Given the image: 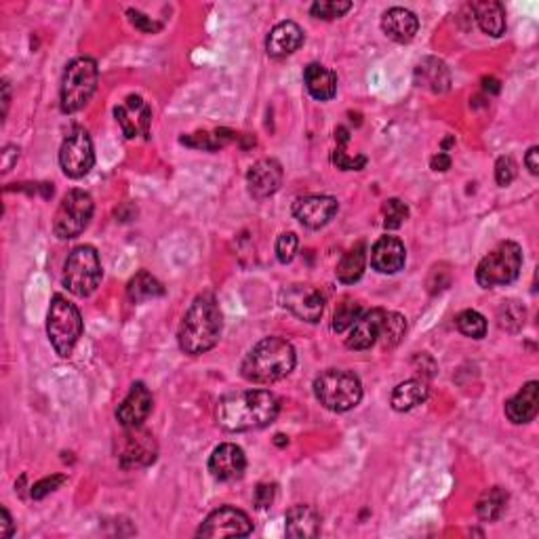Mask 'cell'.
<instances>
[{"mask_svg":"<svg viewBox=\"0 0 539 539\" xmlns=\"http://www.w3.org/2000/svg\"><path fill=\"white\" fill-rule=\"evenodd\" d=\"M9 103H11V89L7 80H3V117H7Z\"/></svg>","mask_w":539,"mask_h":539,"instance_id":"obj_49","label":"cell"},{"mask_svg":"<svg viewBox=\"0 0 539 539\" xmlns=\"http://www.w3.org/2000/svg\"><path fill=\"white\" fill-rule=\"evenodd\" d=\"M334 165L342 171H360L366 165V158L365 157L350 158L343 148H337V150L334 152Z\"/></svg>","mask_w":539,"mask_h":539,"instance_id":"obj_42","label":"cell"},{"mask_svg":"<svg viewBox=\"0 0 539 539\" xmlns=\"http://www.w3.org/2000/svg\"><path fill=\"white\" fill-rule=\"evenodd\" d=\"M365 266H366V246L365 243H358L342 257L340 263H337L335 274L337 278H340V283L354 285L357 280L363 278Z\"/></svg>","mask_w":539,"mask_h":539,"instance_id":"obj_28","label":"cell"},{"mask_svg":"<svg viewBox=\"0 0 539 539\" xmlns=\"http://www.w3.org/2000/svg\"><path fill=\"white\" fill-rule=\"evenodd\" d=\"M127 15H129L131 24H133L137 28V30H141V32H146V34H154V32H158L160 28H163V24H160V21L154 20V17L143 15L141 11L129 9Z\"/></svg>","mask_w":539,"mask_h":539,"instance_id":"obj_41","label":"cell"},{"mask_svg":"<svg viewBox=\"0 0 539 539\" xmlns=\"http://www.w3.org/2000/svg\"><path fill=\"white\" fill-rule=\"evenodd\" d=\"M283 177V165L278 160L261 158L246 173V190L255 200H263L280 190Z\"/></svg>","mask_w":539,"mask_h":539,"instance_id":"obj_14","label":"cell"},{"mask_svg":"<svg viewBox=\"0 0 539 539\" xmlns=\"http://www.w3.org/2000/svg\"><path fill=\"white\" fill-rule=\"evenodd\" d=\"M352 9V3L350 0H318L310 7V15L317 17V20H337V17L346 15L348 11Z\"/></svg>","mask_w":539,"mask_h":539,"instance_id":"obj_36","label":"cell"},{"mask_svg":"<svg viewBox=\"0 0 539 539\" xmlns=\"http://www.w3.org/2000/svg\"><path fill=\"white\" fill-rule=\"evenodd\" d=\"M430 167H432L434 171H440V173H443V171H449L451 169V158L446 157V154L438 152L437 157H432V160H430Z\"/></svg>","mask_w":539,"mask_h":539,"instance_id":"obj_47","label":"cell"},{"mask_svg":"<svg viewBox=\"0 0 539 539\" xmlns=\"http://www.w3.org/2000/svg\"><path fill=\"white\" fill-rule=\"evenodd\" d=\"M152 405V392L146 388V383L135 382L129 390L127 398H125L117 409V420L125 430L141 426V423L148 420V415H150Z\"/></svg>","mask_w":539,"mask_h":539,"instance_id":"obj_16","label":"cell"},{"mask_svg":"<svg viewBox=\"0 0 539 539\" xmlns=\"http://www.w3.org/2000/svg\"><path fill=\"white\" fill-rule=\"evenodd\" d=\"M406 334V320L403 314L398 312H386V317L382 320V329H380V337L377 340L382 342L383 348H394L398 346L400 340H403Z\"/></svg>","mask_w":539,"mask_h":539,"instance_id":"obj_31","label":"cell"},{"mask_svg":"<svg viewBox=\"0 0 539 539\" xmlns=\"http://www.w3.org/2000/svg\"><path fill=\"white\" fill-rule=\"evenodd\" d=\"M11 535H13V519L7 508H0V537L9 539Z\"/></svg>","mask_w":539,"mask_h":539,"instance_id":"obj_46","label":"cell"},{"mask_svg":"<svg viewBox=\"0 0 539 539\" xmlns=\"http://www.w3.org/2000/svg\"><path fill=\"white\" fill-rule=\"evenodd\" d=\"M278 398L268 390H246L223 397L217 403L215 420L228 432H249L266 428L278 417Z\"/></svg>","mask_w":539,"mask_h":539,"instance_id":"obj_1","label":"cell"},{"mask_svg":"<svg viewBox=\"0 0 539 539\" xmlns=\"http://www.w3.org/2000/svg\"><path fill=\"white\" fill-rule=\"evenodd\" d=\"M539 409V383L529 382L506 403V417L516 426L535 420Z\"/></svg>","mask_w":539,"mask_h":539,"instance_id":"obj_22","label":"cell"},{"mask_svg":"<svg viewBox=\"0 0 539 539\" xmlns=\"http://www.w3.org/2000/svg\"><path fill=\"white\" fill-rule=\"evenodd\" d=\"M303 83H306L308 93L318 101L334 100L337 93V76L334 70L323 64H310L303 72Z\"/></svg>","mask_w":539,"mask_h":539,"instance_id":"obj_25","label":"cell"},{"mask_svg":"<svg viewBox=\"0 0 539 539\" xmlns=\"http://www.w3.org/2000/svg\"><path fill=\"white\" fill-rule=\"evenodd\" d=\"M415 83L432 93H446L451 87V72L438 57H423L415 68Z\"/></svg>","mask_w":539,"mask_h":539,"instance_id":"obj_23","label":"cell"},{"mask_svg":"<svg viewBox=\"0 0 539 539\" xmlns=\"http://www.w3.org/2000/svg\"><path fill=\"white\" fill-rule=\"evenodd\" d=\"M60 165L61 171L70 180H80V177H84L93 169L95 150L87 129L74 127L70 131V135L66 137L60 148Z\"/></svg>","mask_w":539,"mask_h":539,"instance_id":"obj_10","label":"cell"},{"mask_svg":"<svg viewBox=\"0 0 539 539\" xmlns=\"http://www.w3.org/2000/svg\"><path fill=\"white\" fill-rule=\"evenodd\" d=\"M314 397L325 409L346 413L363 398V383L350 371L326 369L314 380Z\"/></svg>","mask_w":539,"mask_h":539,"instance_id":"obj_4","label":"cell"},{"mask_svg":"<svg viewBox=\"0 0 539 539\" xmlns=\"http://www.w3.org/2000/svg\"><path fill=\"white\" fill-rule=\"evenodd\" d=\"M483 87L485 91H491V93H500V80L495 78H483Z\"/></svg>","mask_w":539,"mask_h":539,"instance_id":"obj_50","label":"cell"},{"mask_svg":"<svg viewBox=\"0 0 539 539\" xmlns=\"http://www.w3.org/2000/svg\"><path fill=\"white\" fill-rule=\"evenodd\" d=\"M516 177V163L512 157H500L495 163V180L502 188L510 186Z\"/></svg>","mask_w":539,"mask_h":539,"instance_id":"obj_40","label":"cell"},{"mask_svg":"<svg viewBox=\"0 0 539 539\" xmlns=\"http://www.w3.org/2000/svg\"><path fill=\"white\" fill-rule=\"evenodd\" d=\"M114 117H117L118 125H120V127H123V133H125V137H127V140H133V137L137 133H140V129L135 127V123H131V118H129V114H127V108H125V106H117V108H114Z\"/></svg>","mask_w":539,"mask_h":539,"instance_id":"obj_44","label":"cell"},{"mask_svg":"<svg viewBox=\"0 0 539 539\" xmlns=\"http://www.w3.org/2000/svg\"><path fill=\"white\" fill-rule=\"evenodd\" d=\"M382 30L388 38H392L394 43L405 44L415 38L417 30H420V20H417V15L409 9L392 7L382 17Z\"/></svg>","mask_w":539,"mask_h":539,"instance_id":"obj_21","label":"cell"},{"mask_svg":"<svg viewBox=\"0 0 539 539\" xmlns=\"http://www.w3.org/2000/svg\"><path fill=\"white\" fill-rule=\"evenodd\" d=\"M127 295L133 303H143L148 300H154V297L165 295V286L160 285L150 272L141 270V272H137L135 277L129 280Z\"/></svg>","mask_w":539,"mask_h":539,"instance_id":"obj_29","label":"cell"},{"mask_svg":"<svg viewBox=\"0 0 539 539\" xmlns=\"http://www.w3.org/2000/svg\"><path fill=\"white\" fill-rule=\"evenodd\" d=\"M303 44V30L295 21H280L268 34L266 51L274 60H283L286 55H294Z\"/></svg>","mask_w":539,"mask_h":539,"instance_id":"obj_19","label":"cell"},{"mask_svg":"<svg viewBox=\"0 0 539 539\" xmlns=\"http://www.w3.org/2000/svg\"><path fill=\"white\" fill-rule=\"evenodd\" d=\"M280 303L283 308L289 310L294 317L300 320H306V323H318L323 318L325 312V297L317 286L312 285H286L280 289Z\"/></svg>","mask_w":539,"mask_h":539,"instance_id":"obj_11","label":"cell"},{"mask_svg":"<svg viewBox=\"0 0 539 539\" xmlns=\"http://www.w3.org/2000/svg\"><path fill=\"white\" fill-rule=\"evenodd\" d=\"M297 357L291 342L283 337H266L249 350L240 373L251 383H274L295 369Z\"/></svg>","mask_w":539,"mask_h":539,"instance_id":"obj_3","label":"cell"},{"mask_svg":"<svg viewBox=\"0 0 539 539\" xmlns=\"http://www.w3.org/2000/svg\"><path fill=\"white\" fill-rule=\"evenodd\" d=\"M406 249L397 237H382L371 249V266L382 274H397L405 268Z\"/></svg>","mask_w":539,"mask_h":539,"instance_id":"obj_18","label":"cell"},{"mask_svg":"<svg viewBox=\"0 0 539 539\" xmlns=\"http://www.w3.org/2000/svg\"><path fill=\"white\" fill-rule=\"evenodd\" d=\"M223 329V317L217 297L209 291L194 297V302L183 314V320L177 331V343L183 354L198 357L209 352L220 342Z\"/></svg>","mask_w":539,"mask_h":539,"instance_id":"obj_2","label":"cell"},{"mask_svg":"<svg viewBox=\"0 0 539 539\" xmlns=\"http://www.w3.org/2000/svg\"><path fill=\"white\" fill-rule=\"evenodd\" d=\"M455 325L463 335L472 337V340H483L487 335V318L476 310H463L457 314Z\"/></svg>","mask_w":539,"mask_h":539,"instance_id":"obj_34","label":"cell"},{"mask_svg":"<svg viewBox=\"0 0 539 539\" xmlns=\"http://www.w3.org/2000/svg\"><path fill=\"white\" fill-rule=\"evenodd\" d=\"M66 480H68V476H64V474L47 476V479L38 480V483L32 487V497H34V500H43V497H47L49 493H53V491L60 489V487L64 485Z\"/></svg>","mask_w":539,"mask_h":539,"instance_id":"obj_39","label":"cell"},{"mask_svg":"<svg viewBox=\"0 0 539 539\" xmlns=\"http://www.w3.org/2000/svg\"><path fill=\"white\" fill-rule=\"evenodd\" d=\"M83 317L78 308L72 302H68L64 295H53L47 314V335L51 346L61 358H68L76 346L80 335H83Z\"/></svg>","mask_w":539,"mask_h":539,"instance_id":"obj_5","label":"cell"},{"mask_svg":"<svg viewBox=\"0 0 539 539\" xmlns=\"http://www.w3.org/2000/svg\"><path fill=\"white\" fill-rule=\"evenodd\" d=\"M497 320H500L502 329L510 331V334H516V331H520L525 326L527 310L523 303H519L514 300L503 302L500 310H497Z\"/></svg>","mask_w":539,"mask_h":539,"instance_id":"obj_33","label":"cell"},{"mask_svg":"<svg viewBox=\"0 0 539 539\" xmlns=\"http://www.w3.org/2000/svg\"><path fill=\"white\" fill-rule=\"evenodd\" d=\"M100 70L95 60L91 57H78L66 68L64 80H61V110L74 114L87 106L97 89Z\"/></svg>","mask_w":539,"mask_h":539,"instance_id":"obj_8","label":"cell"},{"mask_svg":"<svg viewBox=\"0 0 539 539\" xmlns=\"http://www.w3.org/2000/svg\"><path fill=\"white\" fill-rule=\"evenodd\" d=\"M472 11L479 21L480 30L489 34L493 38H500L506 32V9L502 3L495 0H483V3H474Z\"/></svg>","mask_w":539,"mask_h":539,"instance_id":"obj_27","label":"cell"},{"mask_svg":"<svg viewBox=\"0 0 539 539\" xmlns=\"http://www.w3.org/2000/svg\"><path fill=\"white\" fill-rule=\"evenodd\" d=\"M17 158H20V148H17V146L4 148V150H3V173H9V171L13 169Z\"/></svg>","mask_w":539,"mask_h":539,"instance_id":"obj_45","label":"cell"},{"mask_svg":"<svg viewBox=\"0 0 539 539\" xmlns=\"http://www.w3.org/2000/svg\"><path fill=\"white\" fill-rule=\"evenodd\" d=\"M234 140V133L226 129L215 131V133H205V131H198V133L186 135L181 137L183 146H190V148H198V150H217V148L226 146L228 141Z\"/></svg>","mask_w":539,"mask_h":539,"instance_id":"obj_32","label":"cell"},{"mask_svg":"<svg viewBox=\"0 0 539 539\" xmlns=\"http://www.w3.org/2000/svg\"><path fill=\"white\" fill-rule=\"evenodd\" d=\"M520 268H523V249L512 240H506L480 260L476 268V283L483 289L510 285L519 278Z\"/></svg>","mask_w":539,"mask_h":539,"instance_id":"obj_6","label":"cell"},{"mask_svg":"<svg viewBox=\"0 0 539 539\" xmlns=\"http://www.w3.org/2000/svg\"><path fill=\"white\" fill-rule=\"evenodd\" d=\"M386 317V310L373 308L369 312L360 314L357 323L350 326V334L346 340V346L350 350H366L377 342L382 329V320Z\"/></svg>","mask_w":539,"mask_h":539,"instance_id":"obj_20","label":"cell"},{"mask_svg":"<svg viewBox=\"0 0 539 539\" xmlns=\"http://www.w3.org/2000/svg\"><path fill=\"white\" fill-rule=\"evenodd\" d=\"M430 397V388L423 380H406L403 383H398L394 388L392 398H390V405H392L394 411L398 413H406L415 406L423 405Z\"/></svg>","mask_w":539,"mask_h":539,"instance_id":"obj_26","label":"cell"},{"mask_svg":"<svg viewBox=\"0 0 539 539\" xmlns=\"http://www.w3.org/2000/svg\"><path fill=\"white\" fill-rule=\"evenodd\" d=\"M297 246H300V240H297L295 232H285L280 234L277 240V257L280 263H289L294 261V257L297 253Z\"/></svg>","mask_w":539,"mask_h":539,"instance_id":"obj_38","label":"cell"},{"mask_svg":"<svg viewBox=\"0 0 539 539\" xmlns=\"http://www.w3.org/2000/svg\"><path fill=\"white\" fill-rule=\"evenodd\" d=\"M506 503L508 493L503 491L502 487H491V489H487L483 495H480V500L476 502V514H479V519L485 520V523H493V520H497L503 514Z\"/></svg>","mask_w":539,"mask_h":539,"instance_id":"obj_30","label":"cell"},{"mask_svg":"<svg viewBox=\"0 0 539 539\" xmlns=\"http://www.w3.org/2000/svg\"><path fill=\"white\" fill-rule=\"evenodd\" d=\"M537 157H539V148L537 146L529 148V152H527V157H525L527 169H529L533 175L539 173V160H537Z\"/></svg>","mask_w":539,"mask_h":539,"instance_id":"obj_48","label":"cell"},{"mask_svg":"<svg viewBox=\"0 0 539 539\" xmlns=\"http://www.w3.org/2000/svg\"><path fill=\"white\" fill-rule=\"evenodd\" d=\"M285 531L291 539H312L320 533V516L312 506H294L286 510Z\"/></svg>","mask_w":539,"mask_h":539,"instance_id":"obj_24","label":"cell"},{"mask_svg":"<svg viewBox=\"0 0 539 539\" xmlns=\"http://www.w3.org/2000/svg\"><path fill=\"white\" fill-rule=\"evenodd\" d=\"M101 260L95 246L80 245L76 249H72L64 266V278H61L72 295L89 297L91 294H95L101 283Z\"/></svg>","mask_w":539,"mask_h":539,"instance_id":"obj_7","label":"cell"},{"mask_svg":"<svg viewBox=\"0 0 539 539\" xmlns=\"http://www.w3.org/2000/svg\"><path fill=\"white\" fill-rule=\"evenodd\" d=\"M406 217H409V206L403 200L390 198L383 203V228L386 230H397L406 221Z\"/></svg>","mask_w":539,"mask_h":539,"instance_id":"obj_37","label":"cell"},{"mask_svg":"<svg viewBox=\"0 0 539 539\" xmlns=\"http://www.w3.org/2000/svg\"><path fill=\"white\" fill-rule=\"evenodd\" d=\"M337 209V200L334 197H303L297 198L294 205V215L295 220L302 223V226L310 228V230H318L334 220Z\"/></svg>","mask_w":539,"mask_h":539,"instance_id":"obj_15","label":"cell"},{"mask_svg":"<svg viewBox=\"0 0 539 539\" xmlns=\"http://www.w3.org/2000/svg\"><path fill=\"white\" fill-rule=\"evenodd\" d=\"M253 531V523L246 516L243 510L223 506L217 508L205 519V523L200 525L197 535L198 537H246Z\"/></svg>","mask_w":539,"mask_h":539,"instance_id":"obj_12","label":"cell"},{"mask_svg":"<svg viewBox=\"0 0 539 539\" xmlns=\"http://www.w3.org/2000/svg\"><path fill=\"white\" fill-rule=\"evenodd\" d=\"M274 497H277V485H270V483H261L257 485L255 489V508L260 510H266L274 503Z\"/></svg>","mask_w":539,"mask_h":539,"instance_id":"obj_43","label":"cell"},{"mask_svg":"<svg viewBox=\"0 0 539 539\" xmlns=\"http://www.w3.org/2000/svg\"><path fill=\"white\" fill-rule=\"evenodd\" d=\"M246 470V457L245 451L238 445L223 443L211 453L209 457V472L215 480L221 483H230V480H238Z\"/></svg>","mask_w":539,"mask_h":539,"instance_id":"obj_17","label":"cell"},{"mask_svg":"<svg viewBox=\"0 0 539 539\" xmlns=\"http://www.w3.org/2000/svg\"><path fill=\"white\" fill-rule=\"evenodd\" d=\"M95 203L91 194L84 190H70L61 198L53 220V232L57 238L70 240L87 230L91 217H93Z\"/></svg>","mask_w":539,"mask_h":539,"instance_id":"obj_9","label":"cell"},{"mask_svg":"<svg viewBox=\"0 0 539 539\" xmlns=\"http://www.w3.org/2000/svg\"><path fill=\"white\" fill-rule=\"evenodd\" d=\"M157 440L148 430H141V426L137 428H127V434L123 437V446H120V466L125 470L131 468H143L150 466V463L157 460Z\"/></svg>","mask_w":539,"mask_h":539,"instance_id":"obj_13","label":"cell"},{"mask_svg":"<svg viewBox=\"0 0 539 539\" xmlns=\"http://www.w3.org/2000/svg\"><path fill=\"white\" fill-rule=\"evenodd\" d=\"M360 314H363V306L354 300H343L340 306H337L335 314H334V331L335 334H346V331L357 323Z\"/></svg>","mask_w":539,"mask_h":539,"instance_id":"obj_35","label":"cell"}]
</instances>
